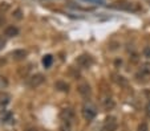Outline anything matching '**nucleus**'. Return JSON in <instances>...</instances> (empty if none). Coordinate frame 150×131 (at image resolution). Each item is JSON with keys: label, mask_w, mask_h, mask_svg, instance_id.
I'll return each mask as SVG.
<instances>
[{"label": "nucleus", "mask_w": 150, "mask_h": 131, "mask_svg": "<svg viewBox=\"0 0 150 131\" xmlns=\"http://www.w3.org/2000/svg\"><path fill=\"white\" fill-rule=\"evenodd\" d=\"M4 34L8 37L17 36V34H19V29H17L15 25H8L6 29H4Z\"/></svg>", "instance_id": "6e6552de"}, {"label": "nucleus", "mask_w": 150, "mask_h": 131, "mask_svg": "<svg viewBox=\"0 0 150 131\" xmlns=\"http://www.w3.org/2000/svg\"><path fill=\"white\" fill-rule=\"evenodd\" d=\"M146 77H150V64H144V65L139 68L138 73L136 74V78L141 80V78H146Z\"/></svg>", "instance_id": "39448f33"}, {"label": "nucleus", "mask_w": 150, "mask_h": 131, "mask_svg": "<svg viewBox=\"0 0 150 131\" xmlns=\"http://www.w3.org/2000/svg\"><path fill=\"white\" fill-rule=\"evenodd\" d=\"M11 56L13 58H16V60H20V58H24L27 56V50H24V49H16V50H13L11 53Z\"/></svg>", "instance_id": "9b49d317"}, {"label": "nucleus", "mask_w": 150, "mask_h": 131, "mask_svg": "<svg viewBox=\"0 0 150 131\" xmlns=\"http://www.w3.org/2000/svg\"><path fill=\"white\" fill-rule=\"evenodd\" d=\"M42 82H44V76L40 73L33 74V76H32L31 78H28V81H27L29 88H37V86L41 85Z\"/></svg>", "instance_id": "20e7f679"}, {"label": "nucleus", "mask_w": 150, "mask_h": 131, "mask_svg": "<svg viewBox=\"0 0 150 131\" xmlns=\"http://www.w3.org/2000/svg\"><path fill=\"white\" fill-rule=\"evenodd\" d=\"M79 93L81 95H84V97H88V95H91V86H89L88 83L80 85L79 86Z\"/></svg>", "instance_id": "9d476101"}, {"label": "nucleus", "mask_w": 150, "mask_h": 131, "mask_svg": "<svg viewBox=\"0 0 150 131\" xmlns=\"http://www.w3.org/2000/svg\"><path fill=\"white\" fill-rule=\"evenodd\" d=\"M118 128V120L116 117L113 115H109V117L105 118L104 120V131H117Z\"/></svg>", "instance_id": "f03ea898"}, {"label": "nucleus", "mask_w": 150, "mask_h": 131, "mask_svg": "<svg viewBox=\"0 0 150 131\" xmlns=\"http://www.w3.org/2000/svg\"><path fill=\"white\" fill-rule=\"evenodd\" d=\"M16 17L17 19H20V11H16Z\"/></svg>", "instance_id": "aec40b11"}, {"label": "nucleus", "mask_w": 150, "mask_h": 131, "mask_svg": "<svg viewBox=\"0 0 150 131\" xmlns=\"http://www.w3.org/2000/svg\"><path fill=\"white\" fill-rule=\"evenodd\" d=\"M53 62V57H52V54H45L44 57H42V65L45 66V68H49Z\"/></svg>", "instance_id": "f8f14e48"}, {"label": "nucleus", "mask_w": 150, "mask_h": 131, "mask_svg": "<svg viewBox=\"0 0 150 131\" xmlns=\"http://www.w3.org/2000/svg\"><path fill=\"white\" fill-rule=\"evenodd\" d=\"M11 101V95L8 93H0V107H6Z\"/></svg>", "instance_id": "1a4fd4ad"}, {"label": "nucleus", "mask_w": 150, "mask_h": 131, "mask_svg": "<svg viewBox=\"0 0 150 131\" xmlns=\"http://www.w3.org/2000/svg\"><path fill=\"white\" fill-rule=\"evenodd\" d=\"M120 6H116V8L120 9H125V11H132V12H136L139 9L138 6H136L134 3H118Z\"/></svg>", "instance_id": "0eeeda50"}, {"label": "nucleus", "mask_w": 150, "mask_h": 131, "mask_svg": "<svg viewBox=\"0 0 150 131\" xmlns=\"http://www.w3.org/2000/svg\"><path fill=\"white\" fill-rule=\"evenodd\" d=\"M138 131H149V127H147L146 123H141L138 126Z\"/></svg>", "instance_id": "dca6fc26"}, {"label": "nucleus", "mask_w": 150, "mask_h": 131, "mask_svg": "<svg viewBox=\"0 0 150 131\" xmlns=\"http://www.w3.org/2000/svg\"><path fill=\"white\" fill-rule=\"evenodd\" d=\"M74 117V113L72 111V109H64L60 114V118H61V122H68L72 123V119Z\"/></svg>", "instance_id": "423d86ee"}, {"label": "nucleus", "mask_w": 150, "mask_h": 131, "mask_svg": "<svg viewBox=\"0 0 150 131\" xmlns=\"http://www.w3.org/2000/svg\"><path fill=\"white\" fill-rule=\"evenodd\" d=\"M89 1H93V3H97V4H104L105 3V0H89Z\"/></svg>", "instance_id": "6ab92c4d"}, {"label": "nucleus", "mask_w": 150, "mask_h": 131, "mask_svg": "<svg viewBox=\"0 0 150 131\" xmlns=\"http://www.w3.org/2000/svg\"><path fill=\"white\" fill-rule=\"evenodd\" d=\"M76 62H77V65L81 66L82 69H86V68H91V65L93 64V58H92V56H89V54H81L76 60Z\"/></svg>", "instance_id": "7ed1b4c3"}, {"label": "nucleus", "mask_w": 150, "mask_h": 131, "mask_svg": "<svg viewBox=\"0 0 150 131\" xmlns=\"http://www.w3.org/2000/svg\"><path fill=\"white\" fill-rule=\"evenodd\" d=\"M81 114L85 120H93L97 115V109L92 102H85L81 109Z\"/></svg>", "instance_id": "f257e3e1"}, {"label": "nucleus", "mask_w": 150, "mask_h": 131, "mask_svg": "<svg viewBox=\"0 0 150 131\" xmlns=\"http://www.w3.org/2000/svg\"><path fill=\"white\" fill-rule=\"evenodd\" d=\"M102 105H104L105 109H112L114 106V102H113V99H112V98L106 97V98H104V99H102Z\"/></svg>", "instance_id": "ddd939ff"}, {"label": "nucleus", "mask_w": 150, "mask_h": 131, "mask_svg": "<svg viewBox=\"0 0 150 131\" xmlns=\"http://www.w3.org/2000/svg\"><path fill=\"white\" fill-rule=\"evenodd\" d=\"M4 45H6V40H4L3 37H0V50L4 48Z\"/></svg>", "instance_id": "f3484780"}, {"label": "nucleus", "mask_w": 150, "mask_h": 131, "mask_svg": "<svg viewBox=\"0 0 150 131\" xmlns=\"http://www.w3.org/2000/svg\"><path fill=\"white\" fill-rule=\"evenodd\" d=\"M56 88L59 89V90H61V91H68L69 85L68 83H65V82H62V81H59V82L56 83Z\"/></svg>", "instance_id": "4468645a"}, {"label": "nucleus", "mask_w": 150, "mask_h": 131, "mask_svg": "<svg viewBox=\"0 0 150 131\" xmlns=\"http://www.w3.org/2000/svg\"><path fill=\"white\" fill-rule=\"evenodd\" d=\"M144 56L146 58H150V46H145L144 48Z\"/></svg>", "instance_id": "2eb2a0df"}, {"label": "nucleus", "mask_w": 150, "mask_h": 131, "mask_svg": "<svg viewBox=\"0 0 150 131\" xmlns=\"http://www.w3.org/2000/svg\"><path fill=\"white\" fill-rule=\"evenodd\" d=\"M146 115L150 118V101L147 102V105H146Z\"/></svg>", "instance_id": "a211bd4d"}]
</instances>
